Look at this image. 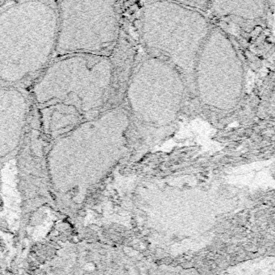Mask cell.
I'll list each match as a JSON object with an SVG mask.
<instances>
[{
	"label": "cell",
	"mask_w": 275,
	"mask_h": 275,
	"mask_svg": "<svg viewBox=\"0 0 275 275\" xmlns=\"http://www.w3.org/2000/svg\"><path fill=\"white\" fill-rule=\"evenodd\" d=\"M27 90L36 108L62 104L76 110L84 121L124 103L112 56L53 58Z\"/></svg>",
	"instance_id": "obj_1"
},
{
	"label": "cell",
	"mask_w": 275,
	"mask_h": 275,
	"mask_svg": "<svg viewBox=\"0 0 275 275\" xmlns=\"http://www.w3.org/2000/svg\"><path fill=\"white\" fill-rule=\"evenodd\" d=\"M119 2H57L59 29L53 58L72 54L112 56L123 30Z\"/></svg>",
	"instance_id": "obj_5"
},
{
	"label": "cell",
	"mask_w": 275,
	"mask_h": 275,
	"mask_svg": "<svg viewBox=\"0 0 275 275\" xmlns=\"http://www.w3.org/2000/svg\"><path fill=\"white\" fill-rule=\"evenodd\" d=\"M187 90V81L174 65L138 50L123 103L131 116L138 149L152 144L175 121Z\"/></svg>",
	"instance_id": "obj_3"
},
{
	"label": "cell",
	"mask_w": 275,
	"mask_h": 275,
	"mask_svg": "<svg viewBox=\"0 0 275 275\" xmlns=\"http://www.w3.org/2000/svg\"><path fill=\"white\" fill-rule=\"evenodd\" d=\"M31 99L26 88L1 86V159L17 153L28 127Z\"/></svg>",
	"instance_id": "obj_6"
},
{
	"label": "cell",
	"mask_w": 275,
	"mask_h": 275,
	"mask_svg": "<svg viewBox=\"0 0 275 275\" xmlns=\"http://www.w3.org/2000/svg\"><path fill=\"white\" fill-rule=\"evenodd\" d=\"M135 13L130 24L140 47L174 65L193 94L196 60L210 32L207 24L198 28L195 24L204 19L198 12L169 2H146Z\"/></svg>",
	"instance_id": "obj_4"
},
{
	"label": "cell",
	"mask_w": 275,
	"mask_h": 275,
	"mask_svg": "<svg viewBox=\"0 0 275 275\" xmlns=\"http://www.w3.org/2000/svg\"><path fill=\"white\" fill-rule=\"evenodd\" d=\"M0 14L1 86L28 89L55 55L57 2H4Z\"/></svg>",
	"instance_id": "obj_2"
}]
</instances>
